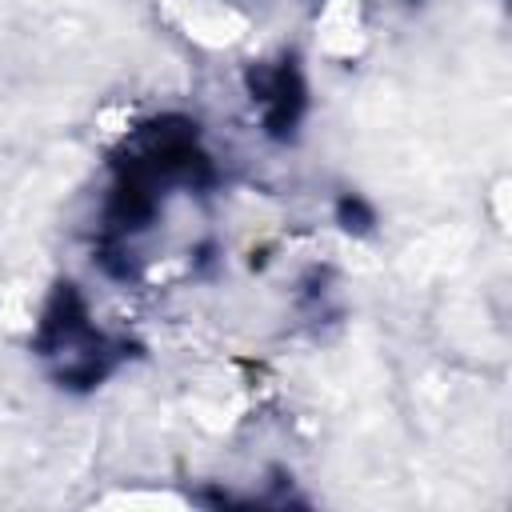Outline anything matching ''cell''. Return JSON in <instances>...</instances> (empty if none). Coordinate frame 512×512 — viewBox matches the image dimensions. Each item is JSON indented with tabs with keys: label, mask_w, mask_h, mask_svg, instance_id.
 <instances>
[{
	"label": "cell",
	"mask_w": 512,
	"mask_h": 512,
	"mask_svg": "<svg viewBox=\"0 0 512 512\" xmlns=\"http://www.w3.org/2000/svg\"><path fill=\"white\" fill-rule=\"evenodd\" d=\"M404 4H424V0H404Z\"/></svg>",
	"instance_id": "7a4b0ae2"
},
{
	"label": "cell",
	"mask_w": 512,
	"mask_h": 512,
	"mask_svg": "<svg viewBox=\"0 0 512 512\" xmlns=\"http://www.w3.org/2000/svg\"><path fill=\"white\" fill-rule=\"evenodd\" d=\"M332 216H336L340 232H348V236H372V232H376V224H380V216H376L372 200H364L360 192H340V196H336Z\"/></svg>",
	"instance_id": "6da1fadb"
}]
</instances>
